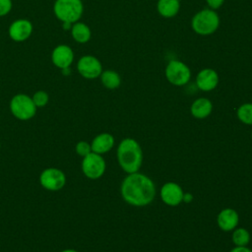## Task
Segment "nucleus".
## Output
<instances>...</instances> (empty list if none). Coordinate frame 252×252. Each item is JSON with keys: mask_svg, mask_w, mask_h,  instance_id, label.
Wrapping results in <instances>:
<instances>
[{"mask_svg": "<svg viewBox=\"0 0 252 252\" xmlns=\"http://www.w3.org/2000/svg\"><path fill=\"white\" fill-rule=\"evenodd\" d=\"M77 69L81 76L86 79H95L102 73L101 63L97 58L92 55H85L80 58Z\"/></svg>", "mask_w": 252, "mask_h": 252, "instance_id": "nucleus-9", "label": "nucleus"}, {"mask_svg": "<svg viewBox=\"0 0 252 252\" xmlns=\"http://www.w3.org/2000/svg\"><path fill=\"white\" fill-rule=\"evenodd\" d=\"M230 252H252V250L247 246H235L230 250Z\"/></svg>", "mask_w": 252, "mask_h": 252, "instance_id": "nucleus-26", "label": "nucleus"}, {"mask_svg": "<svg viewBox=\"0 0 252 252\" xmlns=\"http://www.w3.org/2000/svg\"><path fill=\"white\" fill-rule=\"evenodd\" d=\"M213 110V104L209 98L206 97H200L194 100V102L191 104L190 111L191 114L198 119H204L208 117Z\"/></svg>", "mask_w": 252, "mask_h": 252, "instance_id": "nucleus-16", "label": "nucleus"}, {"mask_svg": "<svg viewBox=\"0 0 252 252\" xmlns=\"http://www.w3.org/2000/svg\"><path fill=\"white\" fill-rule=\"evenodd\" d=\"M76 153L80 156V157H86L87 155H89L90 153H92V147L91 144H89L86 141H80L77 143L76 145Z\"/></svg>", "mask_w": 252, "mask_h": 252, "instance_id": "nucleus-23", "label": "nucleus"}, {"mask_svg": "<svg viewBox=\"0 0 252 252\" xmlns=\"http://www.w3.org/2000/svg\"><path fill=\"white\" fill-rule=\"evenodd\" d=\"M71 33L73 38L79 43L88 42L91 38V30L84 23H74L71 28Z\"/></svg>", "mask_w": 252, "mask_h": 252, "instance_id": "nucleus-18", "label": "nucleus"}, {"mask_svg": "<svg viewBox=\"0 0 252 252\" xmlns=\"http://www.w3.org/2000/svg\"><path fill=\"white\" fill-rule=\"evenodd\" d=\"M61 252H78V251L74 250V249H65V250H63Z\"/></svg>", "mask_w": 252, "mask_h": 252, "instance_id": "nucleus-30", "label": "nucleus"}, {"mask_svg": "<svg viewBox=\"0 0 252 252\" xmlns=\"http://www.w3.org/2000/svg\"><path fill=\"white\" fill-rule=\"evenodd\" d=\"M106 164L101 155L96 153H90L83 158L82 170L83 173L90 179H98L105 171Z\"/></svg>", "mask_w": 252, "mask_h": 252, "instance_id": "nucleus-7", "label": "nucleus"}, {"mask_svg": "<svg viewBox=\"0 0 252 252\" xmlns=\"http://www.w3.org/2000/svg\"><path fill=\"white\" fill-rule=\"evenodd\" d=\"M114 137L109 133H101L94 137L91 147L92 152L102 155L109 152L114 146Z\"/></svg>", "mask_w": 252, "mask_h": 252, "instance_id": "nucleus-15", "label": "nucleus"}, {"mask_svg": "<svg viewBox=\"0 0 252 252\" xmlns=\"http://www.w3.org/2000/svg\"><path fill=\"white\" fill-rule=\"evenodd\" d=\"M102 85L109 90L117 89L121 84V78L118 73L113 70H106L100 74Z\"/></svg>", "mask_w": 252, "mask_h": 252, "instance_id": "nucleus-19", "label": "nucleus"}, {"mask_svg": "<svg viewBox=\"0 0 252 252\" xmlns=\"http://www.w3.org/2000/svg\"><path fill=\"white\" fill-rule=\"evenodd\" d=\"M39 182L43 188L50 191H57L65 185L66 176L62 170L55 167H49L41 172Z\"/></svg>", "mask_w": 252, "mask_h": 252, "instance_id": "nucleus-8", "label": "nucleus"}, {"mask_svg": "<svg viewBox=\"0 0 252 252\" xmlns=\"http://www.w3.org/2000/svg\"><path fill=\"white\" fill-rule=\"evenodd\" d=\"M183 189L176 182H166L160 189V198L162 202L170 207H175L183 202Z\"/></svg>", "mask_w": 252, "mask_h": 252, "instance_id": "nucleus-10", "label": "nucleus"}, {"mask_svg": "<svg viewBox=\"0 0 252 252\" xmlns=\"http://www.w3.org/2000/svg\"><path fill=\"white\" fill-rule=\"evenodd\" d=\"M117 160L120 167L129 173L139 171L143 162V151L133 138H125L117 148Z\"/></svg>", "mask_w": 252, "mask_h": 252, "instance_id": "nucleus-2", "label": "nucleus"}, {"mask_svg": "<svg viewBox=\"0 0 252 252\" xmlns=\"http://www.w3.org/2000/svg\"><path fill=\"white\" fill-rule=\"evenodd\" d=\"M231 239L235 246H247L250 242V233L244 227L234 228Z\"/></svg>", "mask_w": 252, "mask_h": 252, "instance_id": "nucleus-20", "label": "nucleus"}, {"mask_svg": "<svg viewBox=\"0 0 252 252\" xmlns=\"http://www.w3.org/2000/svg\"><path fill=\"white\" fill-rule=\"evenodd\" d=\"M32 98V101H33V103L35 104L36 107L45 106L48 102V99H49L47 93H45L44 91L36 92Z\"/></svg>", "mask_w": 252, "mask_h": 252, "instance_id": "nucleus-22", "label": "nucleus"}, {"mask_svg": "<svg viewBox=\"0 0 252 252\" xmlns=\"http://www.w3.org/2000/svg\"><path fill=\"white\" fill-rule=\"evenodd\" d=\"M62 28H63L64 30H66V31L71 30V28H72V24H71V23H68V22H63V24H62Z\"/></svg>", "mask_w": 252, "mask_h": 252, "instance_id": "nucleus-28", "label": "nucleus"}, {"mask_svg": "<svg viewBox=\"0 0 252 252\" xmlns=\"http://www.w3.org/2000/svg\"><path fill=\"white\" fill-rule=\"evenodd\" d=\"M219 84V75L218 73L211 69L206 68L201 70L196 77V85L198 89L203 92H211L217 88Z\"/></svg>", "mask_w": 252, "mask_h": 252, "instance_id": "nucleus-12", "label": "nucleus"}, {"mask_svg": "<svg viewBox=\"0 0 252 252\" xmlns=\"http://www.w3.org/2000/svg\"><path fill=\"white\" fill-rule=\"evenodd\" d=\"M12 9L11 0H0V17L7 15Z\"/></svg>", "mask_w": 252, "mask_h": 252, "instance_id": "nucleus-24", "label": "nucleus"}, {"mask_svg": "<svg viewBox=\"0 0 252 252\" xmlns=\"http://www.w3.org/2000/svg\"><path fill=\"white\" fill-rule=\"evenodd\" d=\"M238 222H239L238 213L231 208L222 209L217 217V223L222 231L233 230L234 228H236Z\"/></svg>", "mask_w": 252, "mask_h": 252, "instance_id": "nucleus-14", "label": "nucleus"}, {"mask_svg": "<svg viewBox=\"0 0 252 252\" xmlns=\"http://www.w3.org/2000/svg\"><path fill=\"white\" fill-rule=\"evenodd\" d=\"M53 10L57 19L62 23L74 24L81 18L84 6L81 0H56Z\"/></svg>", "mask_w": 252, "mask_h": 252, "instance_id": "nucleus-4", "label": "nucleus"}, {"mask_svg": "<svg viewBox=\"0 0 252 252\" xmlns=\"http://www.w3.org/2000/svg\"><path fill=\"white\" fill-rule=\"evenodd\" d=\"M158 12L164 18L174 17L180 8L179 0H158Z\"/></svg>", "mask_w": 252, "mask_h": 252, "instance_id": "nucleus-17", "label": "nucleus"}, {"mask_svg": "<svg viewBox=\"0 0 252 252\" xmlns=\"http://www.w3.org/2000/svg\"><path fill=\"white\" fill-rule=\"evenodd\" d=\"M191 26L196 33L209 35L218 30L220 26V18L214 10L204 9L193 17Z\"/></svg>", "mask_w": 252, "mask_h": 252, "instance_id": "nucleus-3", "label": "nucleus"}, {"mask_svg": "<svg viewBox=\"0 0 252 252\" xmlns=\"http://www.w3.org/2000/svg\"><path fill=\"white\" fill-rule=\"evenodd\" d=\"M193 199V196L190 194V193H184V196H183V201L186 202V203H189L191 202Z\"/></svg>", "mask_w": 252, "mask_h": 252, "instance_id": "nucleus-27", "label": "nucleus"}, {"mask_svg": "<svg viewBox=\"0 0 252 252\" xmlns=\"http://www.w3.org/2000/svg\"><path fill=\"white\" fill-rule=\"evenodd\" d=\"M10 109L12 114L20 120H29L32 118L36 112V106L32 98L24 94H19L12 97Z\"/></svg>", "mask_w": 252, "mask_h": 252, "instance_id": "nucleus-5", "label": "nucleus"}, {"mask_svg": "<svg viewBox=\"0 0 252 252\" xmlns=\"http://www.w3.org/2000/svg\"><path fill=\"white\" fill-rule=\"evenodd\" d=\"M32 32V25L29 20L20 19L13 22L9 28V35L15 41L28 39Z\"/></svg>", "mask_w": 252, "mask_h": 252, "instance_id": "nucleus-11", "label": "nucleus"}, {"mask_svg": "<svg viewBox=\"0 0 252 252\" xmlns=\"http://www.w3.org/2000/svg\"><path fill=\"white\" fill-rule=\"evenodd\" d=\"M206 2L212 8V10H216L223 4L224 0H206Z\"/></svg>", "mask_w": 252, "mask_h": 252, "instance_id": "nucleus-25", "label": "nucleus"}, {"mask_svg": "<svg viewBox=\"0 0 252 252\" xmlns=\"http://www.w3.org/2000/svg\"><path fill=\"white\" fill-rule=\"evenodd\" d=\"M237 118L246 125H252V103L247 102L241 104L236 111Z\"/></svg>", "mask_w": 252, "mask_h": 252, "instance_id": "nucleus-21", "label": "nucleus"}, {"mask_svg": "<svg viewBox=\"0 0 252 252\" xmlns=\"http://www.w3.org/2000/svg\"><path fill=\"white\" fill-rule=\"evenodd\" d=\"M165 77L174 86H184L190 81L191 71L185 63L179 60H171L165 68Z\"/></svg>", "mask_w": 252, "mask_h": 252, "instance_id": "nucleus-6", "label": "nucleus"}, {"mask_svg": "<svg viewBox=\"0 0 252 252\" xmlns=\"http://www.w3.org/2000/svg\"><path fill=\"white\" fill-rule=\"evenodd\" d=\"M251 139H252V134H251Z\"/></svg>", "mask_w": 252, "mask_h": 252, "instance_id": "nucleus-31", "label": "nucleus"}, {"mask_svg": "<svg viewBox=\"0 0 252 252\" xmlns=\"http://www.w3.org/2000/svg\"><path fill=\"white\" fill-rule=\"evenodd\" d=\"M73 59H74L73 50L71 49V47L65 44L56 46L53 49L51 54L52 63L60 69L70 67V65L73 62Z\"/></svg>", "mask_w": 252, "mask_h": 252, "instance_id": "nucleus-13", "label": "nucleus"}, {"mask_svg": "<svg viewBox=\"0 0 252 252\" xmlns=\"http://www.w3.org/2000/svg\"><path fill=\"white\" fill-rule=\"evenodd\" d=\"M120 192L123 200L135 207H144L151 204L156 197L154 181L139 171L129 173L121 183Z\"/></svg>", "mask_w": 252, "mask_h": 252, "instance_id": "nucleus-1", "label": "nucleus"}, {"mask_svg": "<svg viewBox=\"0 0 252 252\" xmlns=\"http://www.w3.org/2000/svg\"><path fill=\"white\" fill-rule=\"evenodd\" d=\"M70 73H71L70 67H67V68H63V69H62V74H63V75L67 76V75H69Z\"/></svg>", "mask_w": 252, "mask_h": 252, "instance_id": "nucleus-29", "label": "nucleus"}]
</instances>
